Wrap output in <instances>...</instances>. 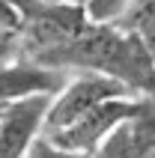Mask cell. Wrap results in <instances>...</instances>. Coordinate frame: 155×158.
Segmentation results:
<instances>
[{
	"instance_id": "3957f363",
	"label": "cell",
	"mask_w": 155,
	"mask_h": 158,
	"mask_svg": "<svg viewBox=\"0 0 155 158\" xmlns=\"http://www.w3.org/2000/svg\"><path fill=\"white\" fill-rule=\"evenodd\" d=\"M119 96H131L128 89L116 84V81L95 75V72H72L66 87L51 98L48 114H45V128L42 134H54L72 125L75 119H81L84 114H90L93 107H98L107 98H119ZM137 98V96H134Z\"/></svg>"
},
{
	"instance_id": "7a4b0ae2",
	"label": "cell",
	"mask_w": 155,
	"mask_h": 158,
	"mask_svg": "<svg viewBox=\"0 0 155 158\" xmlns=\"http://www.w3.org/2000/svg\"><path fill=\"white\" fill-rule=\"evenodd\" d=\"M18 9V39L24 60H42L45 54L69 45L86 30L84 6H51L42 0H12Z\"/></svg>"
},
{
	"instance_id": "52a82bcc",
	"label": "cell",
	"mask_w": 155,
	"mask_h": 158,
	"mask_svg": "<svg viewBox=\"0 0 155 158\" xmlns=\"http://www.w3.org/2000/svg\"><path fill=\"white\" fill-rule=\"evenodd\" d=\"M155 152V98H143L137 114L119 123L90 158H149Z\"/></svg>"
},
{
	"instance_id": "30bf717a",
	"label": "cell",
	"mask_w": 155,
	"mask_h": 158,
	"mask_svg": "<svg viewBox=\"0 0 155 158\" xmlns=\"http://www.w3.org/2000/svg\"><path fill=\"white\" fill-rule=\"evenodd\" d=\"M24 158H90V155H81V152H69V149H63V146H57V143H51L48 137H39V140L27 149Z\"/></svg>"
},
{
	"instance_id": "8fae6325",
	"label": "cell",
	"mask_w": 155,
	"mask_h": 158,
	"mask_svg": "<svg viewBox=\"0 0 155 158\" xmlns=\"http://www.w3.org/2000/svg\"><path fill=\"white\" fill-rule=\"evenodd\" d=\"M15 60H24L21 54V39L15 30H0V66H9Z\"/></svg>"
},
{
	"instance_id": "5bb4252c",
	"label": "cell",
	"mask_w": 155,
	"mask_h": 158,
	"mask_svg": "<svg viewBox=\"0 0 155 158\" xmlns=\"http://www.w3.org/2000/svg\"><path fill=\"white\" fill-rule=\"evenodd\" d=\"M149 158H155V152H152V155H149Z\"/></svg>"
},
{
	"instance_id": "9c48e42d",
	"label": "cell",
	"mask_w": 155,
	"mask_h": 158,
	"mask_svg": "<svg viewBox=\"0 0 155 158\" xmlns=\"http://www.w3.org/2000/svg\"><path fill=\"white\" fill-rule=\"evenodd\" d=\"M131 0H84V15L90 24H119Z\"/></svg>"
},
{
	"instance_id": "5b68a950",
	"label": "cell",
	"mask_w": 155,
	"mask_h": 158,
	"mask_svg": "<svg viewBox=\"0 0 155 158\" xmlns=\"http://www.w3.org/2000/svg\"><path fill=\"white\" fill-rule=\"evenodd\" d=\"M54 96H33L0 110V158H24L42 137L45 114Z\"/></svg>"
},
{
	"instance_id": "4fadbf2b",
	"label": "cell",
	"mask_w": 155,
	"mask_h": 158,
	"mask_svg": "<svg viewBox=\"0 0 155 158\" xmlns=\"http://www.w3.org/2000/svg\"><path fill=\"white\" fill-rule=\"evenodd\" d=\"M42 3H51V6H84V0H42Z\"/></svg>"
},
{
	"instance_id": "ba28073f",
	"label": "cell",
	"mask_w": 155,
	"mask_h": 158,
	"mask_svg": "<svg viewBox=\"0 0 155 158\" xmlns=\"http://www.w3.org/2000/svg\"><path fill=\"white\" fill-rule=\"evenodd\" d=\"M119 27L131 30L155 60V0H131V6L122 15Z\"/></svg>"
},
{
	"instance_id": "8992f818",
	"label": "cell",
	"mask_w": 155,
	"mask_h": 158,
	"mask_svg": "<svg viewBox=\"0 0 155 158\" xmlns=\"http://www.w3.org/2000/svg\"><path fill=\"white\" fill-rule=\"evenodd\" d=\"M69 81V72L48 69L33 60H15L0 66V110H6L15 102L33 96H57Z\"/></svg>"
},
{
	"instance_id": "7c38bea8",
	"label": "cell",
	"mask_w": 155,
	"mask_h": 158,
	"mask_svg": "<svg viewBox=\"0 0 155 158\" xmlns=\"http://www.w3.org/2000/svg\"><path fill=\"white\" fill-rule=\"evenodd\" d=\"M0 30H15L18 33V9L12 0H0Z\"/></svg>"
},
{
	"instance_id": "6da1fadb",
	"label": "cell",
	"mask_w": 155,
	"mask_h": 158,
	"mask_svg": "<svg viewBox=\"0 0 155 158\" xmlns=\"http://www.w3.org/2000/svg\"><path fill=\"white\" fill-rule=\"evenodd\" d=\"M39 66L60 72H95L137 98H155V60L137 36L119 24H86L69 45L45 54Z\"/></svg>"
},
{
	"instance_id": "277c9868",
	"label": "cell",
	"mask_w": 155,
	"mask_h": 158,
	"mask_svg": "<svg viewBox=\"0 0 155 158\" xmlns=\"http://www.w3.org/2000/svg\"><path fill=\"white\" fill-rule=\"evenodd\" d=\"M140 105H143V98H134V96L107 98L98 107H93L90 114H84L81 119H75L72 125H66V128H60L54 134H45V137L51 143H57V146H63V149H69V152L93 155L116 125L125 123L131 114H137Z\"/></svg>"
}]
</instances>
